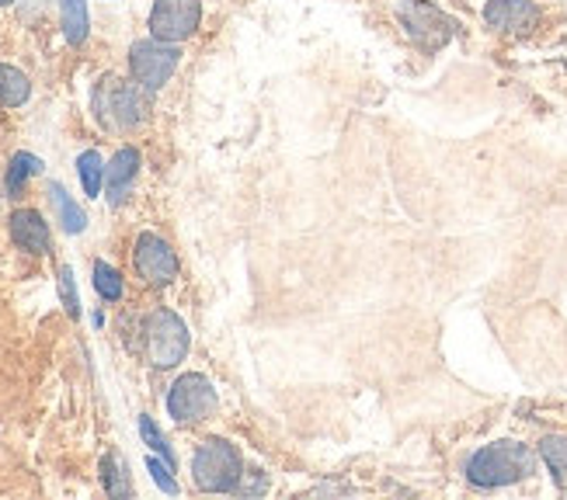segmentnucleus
<instances>
[{
  "label": "nucleus",
  "instance_id": "f257e3e1",
  "mask_svg": "<svg viewBox=\"0 0 567 500\" xmlns=\"http://www.w3.org/2000/svg\"><path fill=\"white\" fill-rule=\"evenodd\" d=\"M533 469H536V459L523 441H495L471 456V462H466V480L481 490H495V487H508V483L533 477Z\"/></svg>",
  "mask_w": 567,
  "mask_h": 500
},
{
  "label": "nucleus",
  "instance_id": "f03ea898",
  "mask_svg": "<svg viewBox=\"0 0 567 500\" xmlns=\"http://www.w3.org/2000/svg\"><path fill=\"white\" fill-rule=\"evenodd\" d=\"M146 97H151V91H143L136 81L102 77L94 84L91 108H94V118L102 122L109 133H130L146 118V108H151Z\"/></svg>",
  "mask_w": 567,
  "mask_h": 500
},
{
  "label": "nucleus",
  "instance_id": "7ed1b4c3",
  "mask_svg": "<svg viewBox=\"0 0 567 500\" xmlns=\"http://www.w3.org/2000/svg\"><path fill=\"white\" fill-rule=\"evenodd\" d=\"M192 480L206 493H230L244 480L240 452L224 438H206L192 456Z\"/></svg>",
  "mask_w": 567,
  "mask_h": 500
},
{
  "label": "nucleus",
  "instance_id": "20e7f679",
  "mask_svg": "<svg viewBox=\"0 0 567 500\" xmlns=\"http://www.w3.org/2000/svg\"><path fill=\"white\" fill-rule=\"evenodd\" d=\"M188 327L178 313L171 310H154L143 320V347L146 358H151L154 368H175L185 355H188Z\"/></svg>",
  "mask_w": 567,
  "mask_h": 500
},
{
  "label": "nucleus",
  "instance_id": "39448f33",
  "mask_svg": "<svg viewBox=\"0 0 567 500\" xmlns=\"http://www.w3.org/2000/svg\"><path fill=\"white\" fill-rule=\"evenodd\" d=\"M398 18L404 24L408 39L417 49H425V53H435V49H442V45H446L460 32L456 18H450L442 8L429 4V0H401V4H398Z\"/></svg>",
  "mask_w": 567,
  "mask_h": 500
},
{
  "label": "nucleus",
  "instance_id": "423d86ee",
  "mask_svg": "<svg viewBox=\"0 0 567 500\" xmlns=\"http://www.w3.org/2000/svg\"><path fill=\"white\" fill-rule=\"evenodd\" d=\"M182 63V53L175 42H161V39H140L133 42L130 49V73L133 81L143 87V91H161L171 77H175V70Z\"/></svg>",
  "mask_w": 567,
  "mask_h": 500
},
{
  "label": "nucleus",
  "instance_id": "0eeeda50",
  "mask_svg": "<svg viewBox=\"0 0 567 500\" xmlns=\"http://www.w3.org/2000/svg\"><path fill=\"white\" fill-rule=\"evenodd\" d=\"M167 414L178 424H203L216 414V389L206 375L185 372L167 393Z\"/></svg>",
  "mask_w": 567,
  "mask_h": 500
},
{
  "label": "nucleus",
  "instance_id": "6e6552de",
  "mask_svg": "<svg viewBox=\"0 0 567 500\" xmlns=\"http://www.w3.org/2000/svg\"><path fill=\"white\" fill-rule=\"evenodd\" d=\"M203 4L199 0H154L151 8V35L161 42H185L199 32Z\"/></svg>",
  "mask_w": 567,
  "mask_h": 500
},
{
  "label": "nucleus",
  "instance_id": "1a4fd4ad",
  "mask_svg": "<svg viewBox=\"0 0 567 500\" xmlns=\"http://www.w3.org/2000/svg\"><path fill=\"white\" fill-rule=\"evenodd\" d=\"M133 261H136L140 279L151 282V285H171V282L178 279V258H175V250H171L157 233H140Z\"/></svg>",
  "mask_w": 567,
  "mask_h": 500
},
{
  "label": "nucleus",
  "instance_id": "9d476101",
  "mask_svg": "<svg viewBox=\"0 0 567 500\" xmlns=\"http://www.w3.org/2000/svg\"><path fill=\"white\" fill-rule=\"evenodd\" d=\"M484 21L505 35H529L539 24V8L533 0H487Z\"/></svg>",
  "mask_w": 567,
  "mask_h": 500
},
{
  "label": "nucleus",
  "instance_id": "9b49d317",
  "mask_svg": "<svg viewBox=\"0 0 567 500\" xmlns=\"http://www.w3.org/2000/svg\"><path fill=\"white\" fill-rule=\"evenodd\" d=\"M136 174H140V154L133 146H122L118 154L109 160L105 167V195H109V202L112 206H122L126 202V195L136 181Z\"/></svg>",
  "mask_w": 567,
  "mask_h": 500
},
{
  "label": "nucleus",
  "instance_id": "f8f14e48",
  "mask_svg": "<svg viewBox=\"0 0 567 500\" xmlns=\"http://www.w3.org/2000/svg\"><path fill=\"white\" fill-rule=\"evenodd\" d=\"M11 240L29 250V254H45L49 250V227L35 209H18L11 216Z\"/></svg>",
  "mask_w": 567,
  "mask_h": 500
},
{
  "label": "nucleus",
  "instance_id": "ddd939ff",
  "mask_svg": "<svg viewBox=\"0 0 567 500\" xmlns=\"http://www.w3.org/2000/svg\"><path fill=\"white\" fill-rule=\"evenodd\" d=\"M32 94V81L11 63H0V105L4 108H18L29 102Z\"/></svg>",
  "mask_w": 567,
  "mask_h": 500
},
{
  "label": "nucleus",
  "instance_id": "4468645a",
  "mask_svg": "<svg viewBox=\"0 0 567 500\" xmlns=\"http://www.w3.org/2000/svg\"><path fill=\"white\" fill-rule=\"evenodd\" d=\"M60 24L63 39L70 45H81L87 39V0H60Z\"/></svg>",
  "mask_w": 567,
  "mask_h": 500
},
{
  "label": "nucleus",
  "instance_id": "2eb2a0df",
  "mask_svg": "<svg viewBox=\"0 0 567 500\" xmlns=\"http://www.w3.org/2000/svg\"><path fill=\"white\" fill-rule=\"evenodd\" d=\"M49 198H53V206H56V216H60V222H63V230H66V233H84L87 216H84V209L66 195V188L53 181V185H49Z\"/></svg>",
  "mask_w": 567,
  "mask_h": 500
},
{
  "label": "nucleus",
  "instance_id": "dca6fc26",
  "mask_svg": "<svg viewBox=\"0 0 567 500\" xmlns=\"http://www.w3.org/2000/svg\"><path fill=\"white\" fill-rule=\"evenodd\" d=\"M78 174H81V185L91 198L102 195V185H105V164H102V154L97 149H84L81 160H78Z\"/></svg>",
  "mask_w": 567,
  "mask_h": 500
},
{
  "label": "nucleus",
  "instance_id": "f3484780",
  "mask_svg": "<svg viewBox=\"0 0 567 500\" xmlns=\"http://www.w3.org/2000/svg\"><path fill=\"white\" fill-rule=\"evenodd\" d=\"M539 456H544V462L550 466L554 480L560 487H567V438L564 435H550L539 441Z\"/></svg>",
  "mask_w": 567,
  "mask_h": 500
},
{
  "label": "nucleus",
  "instance_id": "a211bd4d",
  "mask_svg": "<svg viewBox=\"0 0 567 500\" xmlns=\"http://www.w3.org/2000/svg\"><path fill=\"white\" fill-rule=\"evenodd\" d=\"M91 274H94V289H97V295L109 299V303H115V299H122V274H118L112 264L94 261Z\"/></svg>",
  "mask_w": 567,
  "mask_h": 500
},
{
  "label": "nucleus",
  "instance_id": "6ab92c4d",
  "mask_svg": "<svg viewBox=\"0 0 567 500\" xmlns=\"http://www.w3.org/2000/svg\"><path fill=\"white\" fill-rule=\"evenodd\" d=\"M39 170H42V160H39V157H32V154H18V157L11 160V170H8V191L18 195V191L24 188V181H29L32 174H39Z\"/></svg>",
  "mask_w": 567,
  "mask_h": 500
},
{
  "label": "nucleus",
  "instance_id": "aec40b11",
  "mask_svg": "<svg viewBox=\"0 0 567 500\" xmlns=\"http://www.w3.org/2000/svg\"><path fill=\"white\" fill-rule=\"evenodd\" d=\"M140 435H143V441L154 448V452H161L164 459H167V466H175V452L167 448V441H164V435L157 431V424L151 420V417H140Z\"/></svg>",
  "mask_w": 567,
  "mask_h": 500
},
{
  "label": "nucleus",
  "instance_id": "412c9836",
  "mask_svg": "<svg viewBox=\"0 0 567 500\" xmlns=\"http://www.w3.org/2000/svg\"><path fill=\"white\" fill-rule=\"evenodd\" d=\"M60 295H63V306L70 316H81V299H78V285H73V271L60 268Z\"/></svg>",
  "mask_w": 567,
  "mask_h": 500
},
{
  "label": "nucleus",
  "instance_id": "4be33fe9",
  "mask_svg": "<svg viewBox=\"0 0 567 500\" xmlns=\"http://www.w3.org/2000/svg\"><path fill=\"white\" fill-rule=\"evenodd\" d=\"M146 469H151L154 483H157L164 493H178V483L171 480V472H167V466H164V462H157V459H146Z\"/></svg>",
  "mask_w": 567,
  "mask_h": 500
},
{
  "label": "nucleus",
  "instance_id": "5701e85b",
  "mask_svg": "<svg viewBox=\"0 0 567 500\" xmlns=\"http://www.w3.org/2000/svg\"><path fill=\"white\" fill-rule=\"evenodd\" d=\"M102 469H105V487H109V493H112V497L126 493V483H122V469H118V462H115L112 456L102 462Z\"/></svg>",
  "mask_w": 567,
  "mask_h": 500
},
{
  "label": "nucleus",
  "instance_id": "b1692460",
  "mask_svg": "<svg viewBox=\"0 0 567 500\" xmlns=\"http://www.w3.org/2000/svg\"><path fill=\"white\" fill-rule=\"evenodd\" d=\"M8 4H14V0H0V8H8Z\"/></svg>",
  "mask_w": 567,
  "mask_h": 500
}]
</instances>
